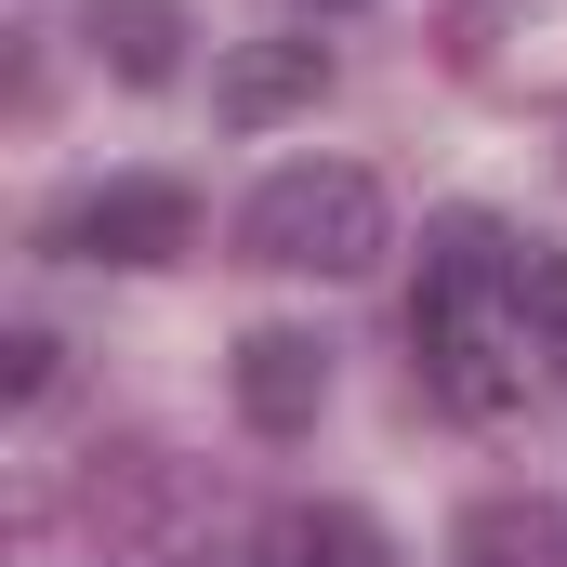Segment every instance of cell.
Masks as SVG:
<instances>
[{
    "label": "cell",
    "mask_w": 567,
    "mask_h": 567,
    "mask_svg": "<svg viewBox=\"0 0 567 567\" xmlns=\"http://www.w3.org/2000/svg\"><path fill=\"white\" fill-rule=\"evenodd\" d=\"M238 251L278 265V278H357V265H383V185L343 172V158H290V172L251 185Z\"/></svg>",
    "instance_id": "obj_1"
},
{
    "label": "cell",
    "mask_w": 567,
    "mask_h": 567,
    "mask_svg": "<svg viewBox=\"0 0 567 567\" xmlns=\"http://www.w3.org/2000/svg\"><path fill=\"white\" fill-rule=\"evenodd\" d=\"M80 40H93V66H120L133 93H158V80L185 66V13H172V0H93Z\"/></svg>",
    "instance_id": "obj_6"
},
{
    "label": "cell",
    "mask_w": 567,
    "mask_h": 567,
    "mask_svg": "<svg viewBox=\"0 0 567 567\" xmlns=\"http://www.w3.org/2000/svg\"><path fill=\"white\" fill-rule=\"evenodd\" d=\"M0 383L40 396V383H53V330H13V343H0Z\"/></svg>",
    "instance_id": "obj_9"
},
{
    "label": "cell",
    "mask_w": 567,
    "mask_h": 567,
    "mask_svg": "<svg viewBox=\"0 0 567 567\" xmlns=\"http://www.w3.org/2000/svg\"><path fill=\"white\" fill-rule=\"evenodd\" d=\"M185 567H265V555H185Z\"/></svg>",
    "instance_id": "obj_10"
},
{
    "label": "cell",
    "mask_w": 567,
    "mask_h": 567,
    "mask_svg": "<svg viewBox=\"0 0 567 567\" xmlns=\"http://www.w3.org/2000/svg\"><path fill=\"white\" fill-rule=\"evenodd\" d=\"M502 303H515V330H528L542 357H567V251H542V238H528V251H515V290H502Z\"/></svg>",
    "instance_id": "obj_8"
},
{
    "label": "cell",
    "mask_w": 567,
    "mask_h": 567,
    "mask_svg": "<svg viewBox=\"0 0 567 567\" xmlns=\"http://www.w3.org/2000/svg\"><path fill=\"white\" fill-rule=\"evenodd\" d=\"M330 93V40H251V53H225V80H212V106L238 120V133H265L290 106H317Z\"/></svg>",
    "instance_id": "obj_4"
},
{
    "label": "cell",
    "mask_w": 567,
    "mask_h": 567,
    "mask_svg": "<svg viewBox=\"0 0 567 567\" xmlns=\"http://www.w3.org/2000/svg\"><path fill=\"white\" fill-rule=\"evenodd\" d=\"M449 567H567V515L542 502V488H502V502H475V515H462Z\"/></svg>",
    "instance_id": "obj_5"
},
{
    "label": "cell",
    "mask_w": 567,
    "mask_h": 567,
    "mask_svg": "<svg viewBox=\"0 0 567 567\" xmlns=\"http://www.w3.org/2000/svg\"><path fill=\"white\" fill-rule=\"evenodd\" d=\"M330 410V343L317 330H251L238 343V423L251 435H303Z\"/></svg>",
    "instance_id": "obj_3"
},
{
    "label": "cell",
    "mask_w": 567,
    "mask_h": 567,
    "mask_svg": "<svg viewBox=\"0 0 567 567\" xmlns=\"http://www.w3.org/2000/svg\"><path fill=\"white\" fill-rule=\"evenodd\" d=\"M53 251H80V265H172V251H198V198L158 185V172H120V185L53 212Z\"/></svg>",
    "instance_id": "obj_2"
},
{
    "label": "cell",
    "mask_w": 567,
    "mask_h": 567,
    "mask_svg": "<svg viewBox=\"0 0 567 567\" xmlns=\"http://www.w3.org/2000/svg\"><path fill=\"white\" fill-rule=\"evenodd\" d=\"M265 567H396V555H383V528L357 502H290L265 528Z\"/></svg>",
    "instance_id": "obj_7"
},
{
    "label": "cell",
    "mask_w": 567,
    "mask_h": 567,
    "mask_svg": "<svg viewBox=\"0 0 567 567\" xmlns=\"http://www.w3.org/2000/svg\"><path fill=\"white\" fill-rule=\"evenodd\" d=\"M317 13H343V0H317Z\"/></svg>",
    "instance_id": "obj_11"
}]
</instances>
